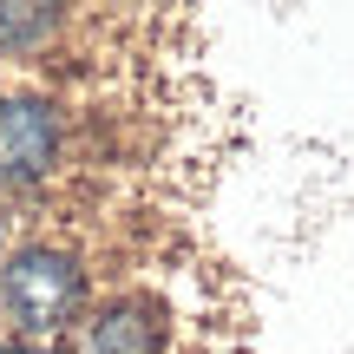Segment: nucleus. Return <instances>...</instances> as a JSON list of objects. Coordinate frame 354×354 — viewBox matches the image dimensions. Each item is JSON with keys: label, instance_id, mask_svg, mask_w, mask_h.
<instances>
[{"label": "nucleus", "instance_id": "7ed1b4c3", "mask_svg": "<svg viewBox=\"0 0 354 354\" xmlns=\"http://www.w3.org/2000/svg\"><path fill=\"white\" fill-rule=\"evenodd\" d=\"M79 354H158V315L145 302H118L79 328Z\"/></svg>", "mask_w": 354, "mask_h": 354}, {"label": "nucleus", "instance_id": "f257e3e1", "mask_svg": "<svg viewBox=\"0 0 354 354\" xmlns=\"http://www.w3.org/2000/svg\"><path fill=\"white\" fill-rule=\"evenodd\" d=\"M0 302H7V315L20 322L26 335H53V328H66V322L79 315L86 276H79V263L59 256V250H20L0 269Z\"/></svg>", "mask_w": 354, "mask_h": 354}, {"label": "nucleus", "instance_id": "39448f33", "mask_svg": "<svg viewBox=\"0 0 354 354\" xmlns=\"http://www.w3.org/2000/svg\"><path fill=\"white\" fill-rule=\"evenodd\" d=\"M0 354H53V348H33V342H0Z\"/></svg>", "mask_w": 354, "mask_h": 354}, {"label": "nucleus", "instance_id": "f03ea898", "mask_svg": "<svg viewBox=\"0 0 354 354\" xmlns=\"http://www.w3.org/2000/svg\"><path fill=\"white\" fill-rule=\"evenodd\" d=\"M59 158V112L46 99L0 105V184H39Z\"/></svg>", "mask_w": 354, "mask_h": 354}, {"label": "nucleus", "instance_id": "20e7f679", "mask_svg": "<svg viewBox=\"0 0 354 354\" xmlns=\"http://www.w3.org/2000/svg\"><path fill=\"white\" fill-rule=\"evenodd\" d=\"M46 33H53V7H26V0L0 7V53H33L46 46Z\"/></svg>", "mask_w": 354, "mask_h": 354}]
</instances>
